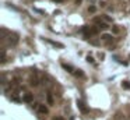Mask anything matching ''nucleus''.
Instances as JSON below:
<instances>
[{"mask_svg":"<svg viewBox=\"0 0 130 120\" xmlns=\"http://www.w3.org/2000/svg\"><path fill=\"white\" fill-rule=\"evenodd\" d=\"M98 43H99L98 40H91V45H98Z\"/></svg>","mask_w":130,"mask_h":120,"instance_id":"obj_17","label":"nucleus"},{"mask_svg":"<svg viewBox=\"0 0 130 120\" xmlns=\"http://www.w3.org/2000/svg\"><path fill=\"white\" fill-rule=\"evenodd\" d=\"M23 101H24V102H27V103H31L32 101H34V95H32V94H29V92H27V94L24 95Z\"/></svg>","mask_w":130,"mask_h":120,"instance_id":"obj_3","label":"nucleus"},{"mask_svg":"<svg viewBox=\"0 0 130 120\" xmlns=\"http://www.w3.org/2000/svg\"><path fill=\"white\" fill-rule=\"evenodd\" d=\"M122 87H123L124 89H130V82L129 81H123V82H122Z\"/></svg>","mask_w":130,"mask_h":120,"instance_id":"obj_9","label":"nucleus"},{"mask_svg":"<svg viewBox=\"0 0 130 120\" xmlns=\"http://www.w3.org/2000/svg\"><path fill=\"white\" fill-rule=\"evenodd\" d=\"M101 38H102L104 40H106V42H109V40L112 39V35H109V34H104V35L101 36Z\"/></svg>","mask_w":130,"mask_h":120,"instance_id":"obj_7","label":"nucleus"},{"mask_svg":"<svg viewBox=\"0 0 130 120\" xmlns=\"http://www.w3.org/2000/svg\"><path fill=\"white\" fill-rule=\"evenodd\" d=\"M46 99H48L49 105H53V96H52V94H46Z\"/></svg>","mask_w":130,"mask_h":120,"instance_id":"obj_8","label":"nucleus"},{"mask_svg":"<svg viewBox=\"0 0 130 120\" xmlns=\"http://www.w3.org/2000/svg\"><path fill=\"white\" fill-rule=\"evenodd\" d=\"M77 106H78V109L83 112V113H88V108L84 105L83 101H77Z\"/></svg>","mask_w":130,"mask_h":120,"instance_id":"obj_2","label":"nucleus"},{"mask_svg":"<svg viewBox=\"0 0 130 120\" xmlns=\"http://www.w3.org/2000/svg\"><path fill=\"white\" fill-rule=\"evenodd\" d=\"M88 11H90V13H95L96 11V7L95 6H90V7H88Z\"/></svg>","mask_w":130,"mask_h":120,"instance_id":"obj_14","label":"nucleus"},{"mask_svg":"<svg viewBox=\"0 0 130 120\" xmlns=\"http://www.w3.org/2000/svg\"><path fill=\"white\" fill-rule=\"evenodd\" d=\"M4 62H6V50L3 49L1 50V63H4Z\"/></svg>","mask_w":130,"mask_h":120,"instance_id":"obj_11","label":"nucleus"},{"mask_svg":"<svg viewBox=\"0 0 130 120\" xmlns=\"http://www.w3.org/2000/svg\"><path fill=\"white\" fill-rule=\"evenodd\" d=\"M45 42H48V43H51L52 46H55V48H64V45L63 43H60V42H55V40H51V39H45Z\"/></svg>","mask_w":130,"mask_h":120,"instance_id":"obj_4","label":"nucleus"},{"mask_svg":"<svg viewBox=\"0 0 130 120\" xmlns=\"http://www.w3.org/2000/svg\"><path fill=\"white\" fill-rule=\"evenodd\" d=\"M98 27H99V29H106V28H109V25H108V24H105V23H101Z\"/></svg>","mask_w":130,"mask_h":120,"instance_id":"obj_10","label":"nucleus"},{"mask_svg":"<svg viewBox=\"0 0 130 120\" xmlns=\"http://www.w3.org/2000/svg\"><path fill=\"white\" fill-rule=\"evenodd\" d=\"M90 1V4H92V3H95V0H88Z\"/></svg>","mask_w":130,"mask_h":120,"instance_id":"obj_20","label":"nucleus"},{"mask_svg":"<svg viewBox=\"0 0 130 120\" xmlns=\"http://www.w3.org/2000/svg\"><path fill=\"white\" fill-rule=\"evenodd\" d=\"M38 112H39V113H42V114H46L49 110H48V108H46L45 105H39V106H38Z\"/></svg>","mask_w":130,"mask_h":120,"instance_id":"obj_6","label":"nucleus"},{"mask_svg":"<svg viewBox=\"0 0 130 120\" xmlns=\"http://www.w3.org/2000/svg\"><path fill=\"white\" fill-rule=\"evenodd\" d=\"M112 32L113 34H119V32H120V28H119L118 25H115V27L112 28Z\"/></svg>","mask_w":130,"mask_h":120,"instance_id":"obj_12","label":"nucleus"},{"mask_svg":"<svg viewBox=\"0 0 130 120\" xmlns=\"http://www.w3.org/2000/svg\"><path fill=\"white\" fill-rule=\"evenodd\" d=\"M55 120H64L63 117H55Z\"/></svg>","mask_w":130,"mask_h":120,"instance_id":"obj_19","label":"nucleus"},{"mask_svg":"<svg viewBox=\"0 0 130 120\" xmlns=\"http://www.w3.org/2000/svg\"><path fill=\"white\" fill-rule=\"evenodd\" d=\"M74 75H77V77H83V71H81V70H76V73H74Z\"/></svg>","mask_w":130,"mask_h":120,"instance_id":"obj_13","label":"nucleus"},{"mask_svg":"<svg viewBox=\"0 0 130 120\" xmlns=\"http://www.w3.org/2000/svg\"><path fill=\"white\" fill-rule=\"evenodd\" d=\"M62 67H63V69H66V70L69 71V73H73V74L76 73V70H74V67H73V66H70V64L63 63V64H62Z\"/></svg>","mask_w":130,"mask_h":120,"instance_id":"obj_5","label":"nucleus"},{"mask_svg":"<svg viewBox=\"0 0 130 120\" xmlns=\"http://www.w3.org/2000/svg\"><path fill=\"white\" fill-rule=\"evenodd\" d=\"M81 1H83V0H76V4H80Z\"/></svg>","mask_w":130,"mask_h":120,"instance_id":"obj_18","label":"nucleus"},{"mask_svg":"<svg viewBox=\"0 0 130 120\" xmlns=\"http://www.w3.org/2000/svg\"><path fill=\"white\" fill-rule=\"evenodd\" d=\"M104 18H105V21H106V23H111V21H112V18H111V17H106V16H105Z\"/></svg>","mask_w":130,"mask_h":120,"instance_id":"obj_16","label":"nucleus"},{"mask_svg":"<svg viewBox=\"0 0 130 120\" xmlns=\"http://www.w3.org/2000/svg\"><path fill=\"white\" fill-rule=\"evenodd\" d=\"M55 1H57V3H60V1H63V0H55Z\"/></svg>","mask_w":130,"mask_h":120,"instance_id":"obj_21","label":"nucleus"},{"mask_svg":"<svg viewBox=\"0 0 130 120\" xmlns=\"http://www.w3.org/2000/svg\"><path fill=\"white\" fill-rule=\"evenodd\" d=\"M39 82H41V80H39V77H38L36 74H31V75H29V85L38 87V85H39Z\"/></svg>","mask_w":130,"mask_h":120,"instance_id":"obj_1","label":"nucleus"},{"mask_svg":"<svg viewBox=\"0 0 130 120\" xmlns=\"http://www.w3.org/2000/svg\"><path fill=\"white\" fill-rule=\"evenodd\" d=\"M87 62H88V63H94V59H92L91 56H88L87 57Z\"/></svg>","mask_w":130,"mask_h":120,"instance_id":"obj_15","label":"nucleus"}]
</instances>
